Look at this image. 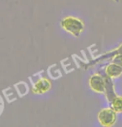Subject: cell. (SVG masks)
Returning a JSON list of instances; mask_svg holds the SVG:
<instances>
[{"mask_svg": "<svg viewBox=\"0 0 122 127\" xmlns=\"http://www.w3.org/2000/svg\"><path fill=\"white\" fill-rule=\"evenodd\" d=\"M60 26L65 32L74 37H79L85 29V24L79 18L73 16H67L61 19Z\"/></svg>", "mask_w": 122, "mask_h": 127, "instance_id": "obj_1", "label": "cell"}, {"mask_svg": "<svg viewBox=\"0 0 122 127\" xmlns=\"http://www.w3.org/2000/svg\"><path fill=\"white\" fill-rule=\"evenodd\" d=\"M99 123L104 127H111L116 124L117 113L111 107L104 108L99 111L97 115Z\"/></svg>", "mask_w": 122, "mask_h": 127, "instance_id": "obj_2", "label": "cell"}, {"mask_svg": "<svg viewBox=\"0 0 122 127\" xmlns=\"http://www.w3.org/2000/svg\"><path fill=\"white\" fill-rule=\"evenodd\" d=\"M89 86L92 91L97 94H104L105 88V77L100 74H94L89 79Z\"/></svg>", "mask_w": 122, "mask_h": 127, "instance_id": "obj_3", "label": "cell"}, {"mask_svg": "<svg viewBox=\"0 0 122 127\" xmlns=\"http://www.w3.org/2000/svg\"><path fill=\"white\" fill-rule=\"evenodd\" d=\"M51 89L50 80L46 78H41L33 84L32 92L35 95H42L47 93Z\"/></svg>", "mask_w": 122, "mask_h": 127, "instance_id": "obj_4", "label": "cell"}, {"mask_svg": "<svg viewBox=\"0 0 122 127\" xmlns=\"http://www.w3.org/2000/svg\"><path fill=\"white\" fill-rule=\"evenodd\" d=\"M122 54V44H120L118 47L116 48V49H112V50L107 52V53L103 54L102 55L97 57L95 60L90 61V62L86 65V66H85V68H89V67L94 66V65H95L96 64H98L99 62H100V61L106 60H110V59H111L112 57H114L115 55H116V54Z\"/></svg>", "mask_w": 122, "mask_h": 127, "instance_id": "obj_5", "label": "cell"}, {"mask_svg": "<svg viewBox=\"0 0 122 127\" xmlns=\"http://www.w3.org/2000/svg\"><path fill=\"white\" fill-rule=\"evenodd\" d=\"M104 77H105V98L107 99L108 103H110L113 99H114L117 96V94L115 90V85L113 79L110 77L105 75V74H103Z\"/></svg>", "mask_w": 122, "mask_h": 127, "instance_id": "obj_6", "label": "cell"}, {"mask_svg": "<svg viewBox=\"0 0 122 127\" xmlns=\"http://www.w3.org/2000/svg\"><path fill=\"white\" fill-rule=\"evenodd\" d=\"M104 74L113 79L119 78L122 75V67L116 63L111 62L105 67Z\"/></svg>", "mask_w": 122, "mask_h": 127, "instance_id": "obj_7", "label": "cell"}, {"mask_svg": "<svg viewBox=\"0 0 122 127\" xmlns=\"http://www.w3.org/2000/svg\"><path fill=\"white\" fill-rule=\"evenodd\" d=\"M110 107L116 113H122V96H117L110 103Z\"/></svg>", "mask_w": 122, "mask_h": 127, "instance_id": "obj_8", "label": "cell"}, {"mask_svg": "<svg viewBox=\"0 0 122 127\" xmlns=\"http://www.w3.org/2000/svg\"><path fill=\"white\" fill-rule=\"evenodd\" d=\"M110 60H111V62L113 63H116L117 64H119L120 66L122 67V54H116V55H115L114 57H112L110 59Z\"/></svg>", "mask_w": 122, "mask_h": 127, "instance_id": "obj_9", "label": "cell"}, {"mask_svg": "<svg viewBox=\"0 0 122 127\" xmlns=\"http://www.w3.org/2000/svg\"><path fill=\"white\" fill-rule=\"evenodd\" d=\"M114 1H115V2H116V3H119L120 0H114Z\"/></svg>", "mask_w": 122, "mask_h": 127, "instance_id": "obj_10", "label": "cell"}]
</instances>
